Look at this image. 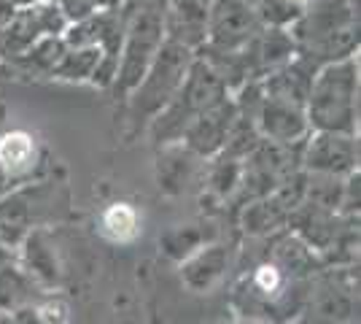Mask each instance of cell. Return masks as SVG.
<instances>
[{"label":"cell","mask_w":361,"mask_h":324,"mask_svg":"<svg viewBox=\"0 0 361 324\" xmlns=\"http://www.w3.org/2000/svg\"><path fill=\"white\" fill-rule=\"evenodd\" d=\"M35 157V146H32L30 136L25 133H8L0 140V165L6 170H25Z\"/></svg>","instance_id":"1"},{"label":"cell","mask_w":361,"mask_h":324,"mask_svg":"<svg viewBox=\"0 0 361 324\" xmlns=\"http://www.w3.org/2000/svg\"><path fill=\"white\" fill-rule=\"evenodd\" d=\"M103 230L114 241H130V238H135L137 232L135 208L127 205V203H116V205L106 208V214H103Z\"/></svg>","instance_id":"2"},{"label":"cell","mask_w":361,"mask_h":324,"mask_svg":"<svg viewBox=\"0 0 361 324\" xmlns=\"http://www.w3.org/2000/svg\"><path fill=\"white\" fill-rule=\"evenodd\" d=\"M254 284L262 294L275 292V289L281 287V273H278V268H272V265H262V268L256 270Z\"/></svg>","instance_id":"3"},{"label":"cell","mask_w":361,"mask_h":324,"mask_svg":"<svg viewBox=\"0 0 361 324\" xmlns=\"http://www.w3.org/2000/svg\"><path fill=\"white\" fill-rule=\"evenodd\" d=\"M294 3H307V0H294Z\"/></svg>","instance_id":"4"}]
</instances>
